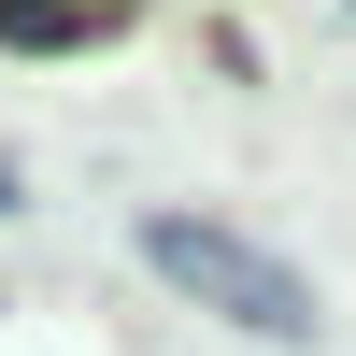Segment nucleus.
<instances>
[{"label": "nucleus", "instance_id": "nucleus-1", "mask_svg": "<svg viewBox=\"0 0 356 356\" xmlns=\"http://www.w3.org/2000/svg\"><path fill=\"white\" fill-rule=\"evenodd\" d=\"M143 271H171L186 300H214L228 328H257V342H314L328 328L314 285L285 271V257H257L243 228H214V214H143Z\"/></svg>", "mask_w": 356, "mask_h": 356}, {"label": "nucleus", "instance_id": "nucleus-3", "mask_svg": "<svg viewBox=\"0 0 356 356\" xmlns=\"http://www.w3.org/2000/svg\"><path fill=\"white\" fill-rule=\"evenodd\" d=\"M0 214H15V171H0Z\"/></svg>", "mask_w": 356, "mask_h": 356}, {"label": "nucleus", "instance_id": "nucleus-2", "mask_svg": "<svg viewBox=\"0 0 356 356\" xmlns=\"http://www.w3.org/2000/svg\"><path fill=\"white\" fill-rule=\"evenodd\" d=\"M129 29V0H0V43H100Z\"/></svg>", "mask_w": 356, "mask_h": 356}]
</instances>
